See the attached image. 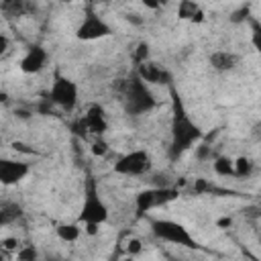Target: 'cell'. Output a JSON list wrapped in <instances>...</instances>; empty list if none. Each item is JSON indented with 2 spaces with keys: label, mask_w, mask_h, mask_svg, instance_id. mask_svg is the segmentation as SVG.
<instances>
[{
  "label": "cell",
  "mask_w": 261,
  "mask_h": 261,
  "mask_svg": "<svg viewBox=\"0 0 261 261\" xmlns=\"http://www.w3.org/2000/svg\"><path fill=\"white\" fill-rule=\"evenodd\" d=\"M169 90H171V141L167 147V157L171 161H177L186 151H190L194 145L202 141L204 130L192 120L175 88L169 86Z\"/></svg>",
  "instance_id": "6da1fadb"
},
{
  "label": "cell",
  "mask_w": 261,
  "mask_h": 261,
  "mask_svg": "<svg viewBox=\"0 0 261 261\" xmlns=\"http://www.w3.org/2000/svg\"><path fill=\"white\" fill-rule=\"evenodd\" d=\"M118 90H120V96L124 102V110L133 116L151 112L157 106V100H155L153 92L149 90V84L143 82L137 73L130 75L128 80H120Z\"/></svg>",
  "instance_id": "7a4b0ae2"
},
{
  "label": "cell",
  "mask_w": 261,
  "mask_h": 261,
  "mask_svg": "<svg viewBox=\"0 0 261 261\" xmlns=\"http://www.w3.org/2000/svg\"><path fill=\"white\" fill-rule=\"evenodd\" d=\"M108 216H110V212H108V206L98 192V184L92 175H88L86 186H84V202H82L77 220L84 224H88V222L104 224L108 220Z\"/></svg>",
  "instance_id": "3957f363"
},
{
  "label": "cell",
  "mask_w": 261,
  "mask_h": 261,
  "mask_svg": "<svg viewBox=\"0 0 261 261\" xmlns=\"http://www.w3.org/2000/svg\"><path fill=\"white\" fill-rule=\"evenodd\" d=\"M149 226H151V232L159 241L173 243V245H179V247H186V249H198V241L177 220H171V218H153V220H149Z\"/></svg>",
  "instance_id": "277c9868"
},
{
  "label": "cell",
  "mask_w": 261,
  "mask_h": 261,
  "mask_svg": "<svg viewBox=\"0 0 261 261\" xmlns=\"http://www.w3.org/2000/svg\"><path fill=\"white\" fill-rule=\"evenodd\" d=\"M179 198V188L177 186H151L147 190H141L135 198V210L139 216L147 214L153 208L165 206L173 200Z\"/></svg>",
  "instance_id": "5b68a950"
},
{
  "label": "cell",
  "mask_w": 261,
  "mask_h": 261,
  "mask_svg": "<svg viewBox=\"0 0 261 261\" xmlns=\"http://www.w3.org/2000/svg\"><path fill=\"white\" fill-rule=\"evenodd\" d=\"M47 98H49L55 106L63 108L65 112H71V110L77 106V100H80V88H77V84H75L73 80H69V77L61 75L59 71H55Z\"/></svg>",
  "instance_id": "8992f818"
},
{
  "label": "cell",
  "mask_w": 261,
  "mask_h": 261,
  "mask_svg": "<svg viewBox=\"0 0 261 261\" xmlns=\"http://www.w3.org/2000/svg\"><path fill=\"white\" fill-rule=\"evenodd\" d=\"M112 171L118 175H128V177H139L151 171V155L145 149H135L118 157L112 165Z\"/></svg>",
  "instance_id": "52a82bcc"
},
{
  "label": "cell",
  "mask_w": 261,
  "mask_h": 261,
  "mask_svg": "<svg viewBox=\"0 0 261 261\" xmlns=\"http://www.w3.org/2000/svg\"><path fill=\"white\" fill-rule=\"evenodd\" d=\"M110 35H112V29L108 27V22L102 16H98L92 8H86V14L75 29V37L80 41H98Z\"/></svg>",
  "instance_id": "ba28073f"
},
{
  "label": "cell",
  "mask_w": 261,
  "mask_h": 261,
  "mask_svg": "<svg viewBox=\"0 0 261 261\" xmlns=\"http://www.w3.org/2000/svg\"><path fill=\"white\" fill-rule=\"evenodd\" d=\"M31 167L24 161H16V159H2L0 161V181L2 186H14L18 181H22L29 175Z\"/></svg>",
  "instance_id": "9c48e42d"
},
{
  "label": "cell",
  "mask_w": 261,
  "mask_h": 261,
  "mask_svg": "<svg viewBox=\"0 0 261 261\" xmlns=\"http://www.w3.org/2000/svg\"><path fill=\"white\" fill-rule=\"evenodd\" d=\"M137 75L143 80V82H147V84H163V86H171V73L165 69V67H161L159 63H155V61H145V63H141V65H137Z\"/></svg>",
  "instance_id": "30bf717a"
},
{
  "label": "cell",
  "mask_w": 261,
  "mask_h": 261,
  "mask_svg": "<svg viewBox=\"0 0 261 261\" xmlns=\"http://www.w3.org/2000/svg\"><path fill=\"white\" fill-rule=\"evenodd\" d=\"M47 63V51L41 45H31L27 53L20 59V71L22 73H39Z\"/></svg>",
  "instance_id": "8fae6325"
},
{
  "label": "cell",
  "mask_w": 261,
  "mask_h": 261,
  "mask_svg": "<svg viewBox=\"0 0 261 261\" xmlns=\"http://www.w3.org/2000/svg\"><path fill=\"white\" fill-rule=\"evenodd\" d=\"M84 120L90 128V135L102 137L108 130V118H106V110L102 104H90L84 114Z\"/></svg>",
  "instance_id": "7c38bea8"
},
{
  "label": "cell",
  "mask_w": 261,
  "mask_h": 261,
  "mask_svg": "<svg viewBox=\"0 0 261 261\" xmlns=\"http://www.w3.org/2000/svg\"><path fill=\"white\" fill-rule=\"evenodd\" d=\"M177 18L194 22V24H200V22L206 20V14H204V8L196 0H179V4H177Z\"/></svg>",
  "instance_id": "4fadbf2b"
},
{
  "label": "cell",
  "mask_w": 261,
  "mask_h": 261,
  "mask_svg": "<svg viewBox=\"0 0 261 261\" xmlns=\"http://www.w3.org/2000/svg\"><path fill=\"white\" fill-rule=\"evenodd\" d=\"M208 61H210L212 69H216V71H230L239 63V55L232 51H214L208 57Z\"/></svg>",
  "instance_id": "5bb4252c"
},
{
  "label": "cell",
  "mask_w": 261,
  "mask_h": 261,
  "mask_svg": "<svg viewBox=\"0 0 261 261\" xmlns=\"http://www.w3.org/2000/svg\"><path fill=\"white\" fill-rule=\"evenodd\" d=\"M212 167H214L216 175H220V177H232L234 175V159H230L228 155H214Z\"/></svg>",
  "instance_id": "9a60e30c"
},
{
  "label": "cell",
  "mask_w": 261,
  "mask_h": 261,
  "mask_svg": "<svg viewBox=\"0 0 261 261\" xmlns=\"http://www.w3.org/2000/svg\"><path fill=\"white\" fill-rule=\"evenodd\" d=\"M82 230H84V228H80V222H63V224H59V226L55 228L57 237H59L61 241H65V243H75V241L80 239Z\"/></svg>",
  "instance_id": "2e32d148"
},
{
  "label": "cell",
  "mask_w": 261,
  "mask_h": 261,
  "mask_svg": "<svg viewBox=\"0 0 261 261\" xmlns=\"http://www.w3.org/2000/svg\"><path fill=\"white\" fill-rule=\"evenodd\" d=\"M20 216H22V208L16 202H2V206H0V224L2 226L14 222Z\"/></svg>",
  "instance_id": "e0dca14e"
},
{
  "label": "cell",
  "mask_w": 261,
  "mask_h": 261,
  "mask_svg": "<svg viewBox=\"0 0 261 261\" xmlns=\"http://www.w3.org/2000/svg\"><path fill=\"white\" fill-rule=\"evenodd\" d=\"M0 8L6 16H20L24 12H31V6H27V0H0Z\"/></svg>",
  "instance_id": "ac0fdd59"
},
{
  "label": "cell",
  "mask_w": 261,
  "mask_h": 261,
  "mask_svg": "<svg viewBox=\"0 0 261 261\" xmlns=\"http://www.w3.org/2000/svg\"><path fill=\"white\" fill-rule=\"evenodd\" d=\"M253 169H255V165L249 157L241 155L234 159V177H249L253 173Z\"/></svg>",
  "instance_id": "d6986e66"
},
{
  "label": "cell",
  "mask_w": 261,
  "mask_h": 261,
  "mask_svg": "<svg viewBox=\"0 0 261 261\" xmlns=\"http://www.w3.org/2000/svg\"><path fill=\"white\" fill-rule=\"evenodd\" d=\"M247 22H249V29H251V45L261 55V20H257L255 16H249Z\"/></svg>",
  "instance_id": "ffe728a7"
},
{
  "label": "cell",
  "mask_w": 261,
  "mask_h": 261,
  "mask_svg": "<svg viewBox=\"0 0 261 261\" xmlns=\"http://www.w3.org/2000/svg\"><path fill=\"white\" fill-rule=\"evenodd\" d=\"M149 55H151V47H149V43H147V41L137 43V47H135V51H133V59H135V63L141 65V63L149 61Z\"/></svg>",
  "instance_id": "44dd1931"
},
{
  "label": "cell",
  "mask_w": 261,
  "mask_h": 261,
  "mask_svg": "<svg viewBox=\"0 0 261 261\" xmlns=\"http://www.w3.org/2000/svg\"><path fill=\"white\" fill-rule=\"evenodd\" d=\"M108 151H110V147H108V143L104 141V135H102V137H96V139L92 141V145H90V153H92L94 157H104Z\"/></svg>",
  "instance_id": "7402d4cb"
},
{
  "label": "cell",
  "mask_w": 261,
  "mask_h": 261,
  "mask_svg": "<svg viewBox=\"0 0 261 261\" xmlns=\"http://www.w3.org/2000/svg\"><path fill=\"white\" fill-rule=\"evenodd\" d=\"M69 128H71V133H73V135H77V137H82V139H86V137L90 135V128H88V124H86L84 116H82V118H77V120H73Z\"/></svg>",
  "instance_id": "603a6c76"
},
{
  "label": "cell",
  "mask_w": 261,
  "mask_h": 261,
  "mask_svg": "<svg viewBox=\"0 0 261 261\" xmlns=\"http://www.w3.org/2000/svg\"><path fill=\"white\" fill-rule=\"evenodd\" d=\"M37 257H39V253H37V249H35L33 245L20 247V249L16 251V259H20V261H35Z\"/></svg>",
  "instance_id": "cb8c5ba5"
},
{
  "label": "cell",
  "mask_w": 261,
  "mask_h": 261,
  "mask_svg": "<svg viewBox=\"0 0 261 261\" xmlns=\"http://www.w3.org/2000/svg\"><path fill=\"white\" fill-rule=\"evenodd\" d=\"M196 157H198L200 161L212 159V145H210V143H204V141H200V143L196 145Z\"/></svg>",
  "instance_id": "d4e9b609"
},
{
  "label": "cell",
  "mask_w": 261,
  "mask_h": 261,
  "mask_svg": "<svg viewBox=\"0 0 261 261\" xmlns=\"http://www.w3.org/2000/svg\"><path fill=\"white\" fill-rule=\"evenodd\" d=\"M249 16H251V12H249V6H241L239 10H234L232 14H230V22H234V24H239V22H245V20H249Z\"/></svg>",
  "instance_id": "484cf974"
},
{
  "label": "cell",
  "mask_w": 261,
  "mask_h": 261,
  "mask_svg": "<svg viewBox=\"0 0 261 261\" xmlns=\"http://www.w3.org/2000/svg\"><path fill=\"white\" fill-rule=\"evenodd\" d=\"M124 249H126V255H130V257H133V255H139V253L143 251V243H141L139 239L130 237V239L126 241V247H124Z\"/></svg>",
  "instance_id": "4316f807"
},
{
  "label": "cell",
  "mask_w": 261,
  "mask_h": 261,
  "mask_svg": "<svg viewBox=\"0 0 261 261\" xmlns=\"http://www.w3.org/2000/svg\"><path fill=\"white\" fill-rule=\"evenodd\" d=\"M12 149H14L16 153H24V155H37V151H35L33 147H29V145H24V143H20V141H14V143H12Z\"/></svg>",
  "instance_id": "83f0119b"
},
{
  "label": "cell",
  "mask_w": 261,
  "mask_h": 261,
  "mask_svg": "<svg viewBox=\"0 0 261 261\" xmlns=\"http://www.w3.org/2000/svg\"><path fill=\"white\" fill-rule=\"evenodd\" d=\"M243 216H245V218H251V220L261 218V208H259V206H245V208H243Z\"/></svg>",
  "instance_id": "f1b7e54d"
},
{
  "label": "cell",
  "mask_w": 261,
  "mask_h": 261,
  "mask_svg": "<svg viewBox=\"0 0 261 261\" xmlns=\"http://www.w3.org/2000/svg\"><path fill=\"white\" fill-rule=\"evenodd\" d=\"M0 245H2V249H6V251H18V249H20V245H18V241H16L14 237L2 239V241H0Z\"/></svg>",
  "instance_id": "f546056e"
},
{
  "label": "cell",
  "mask_w": 261,
  "mask_h": 261,
  "mask_svg": "<svg viewBox=\"0 0 261 261\" xmlns=\"http://www.w3.org/2000/svg\"><path fill=\"white\" fill-rule=\"evenodd\" d=\"M143 2V6H147L149 10H159L163 4H167L169 0H141Z\"/></svg>",
  "instance_id": "4dcf8cb0"
},
{
  "label": "cell",
  "mask_w": 261,
  "mask_h": 261,
  "mask_svg": "<svg viewBox=\"0 0 261 261\" xmlns=\"http://www.w3.org/2000/svg\"><path fill=\"white\" fill-rule=\"evenodd\" d=\"M124 18H126L128 22H133V24H137V27H139V24H143V18H141L139 14H135V12H128V14H124Z\"/></svg>",
  "instance_id": "1f68e13d"
},
{
  "label": "cell",
  "mask_w": 261,
  "mask_h": 261,
  "mask_svg": "<svg viewBox=\"0 0 261 261\" xmlns=\"http://www.w3.org/2000/svg\"><path fill=\"white\" fill-rule=\"evenodd\" d=\"M230 224H232V218H230V216H222V218L216 220V226H218V228H228Z\"/></svg>",
  "instance_id": "d6a6232c"
},
{
  "label": "cell",
  "mask_w": 261,
  "mask_h": 261,
  "mask_svg": "<svg viewBox=\"0 0 261 261\" xmlns=\"http://www.w3.org/2000/svg\"><path fill=\"white\" fill-rule=\"evenodd\" d=\"M6 51H8V37L0 35V53H6Z\"/></svg>",
  "instance_id": "836d02e7"
},
{
  "label": "cell",
  "mask_w": 261,
  "mask_h": 261,
  "mask_svg": "<svg viewBox=\"0 0 261 261\" xmlns=\"http://www.w3.org/2000/svg\"><path fill=\"white\" fill-rule=\"evenodd\" d=\"M61 2H63V4H69V2H73V0H61Z\"/></svg>",
  "instance_id": "e575fe53"
}]
</instances>
